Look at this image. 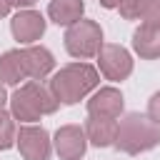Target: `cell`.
Segmentation results:
<instances>
[{
    "label": "cell",
    "instance_id": "1",
    "mask_svg": "<svg viewBox=\"0 0 160 160\" xmlns=\"http://www.w3.org/2000/svg\"><path fill=\"white\" fill-rule=\"evenodd\" d=\"M100 82V72L88 65V62H70L62 65L58 72H52L48 88L52 92V98L62 105H75L82 98H88L90 92L98 90Z\"/></svg>",
    "mask_w": 160,
    "mask_h": 160
},
{
    "label": "cell",
    "instance_id": "2",
    "mask_svg": "<svg viewBox=\"0 0 160 160\" xmlns=\"http://www.w3.org/2000/svg\"><path fill=\"white\" fill-rule=\"evenodd\" d=\"M10 115L25 125L38 122L42 115H52L58 110V100L52 98L50 88L42 85L40 80H28L22 82L10 98Z\"/></svg>",
    "mask_w": 160,
    "mask_h": 160
},
{
    "label": "cell",
    "instance_id": "3",
    "mask_svg": "<svg viewBox=\"0 0 160 160\" xmlns=\"http://www.w3.org/2000/svg\"><path fill=\"white\" fill-rule=\"evenodd\" d=\"M112 145L118 150L128 152V155L148 152V150L160 145V125H155L148 115L128 112L118 122V132H115V142Z\"/></svg>",
    "mask_w": 160,
    "mask_h": 160
},
{
    "label": "cell",
    "instance_id": "4",
    "mask_svg": "<svg viewBox=\"0 0 160 160\" xmlns=\"http://www.w3.org/2000/svg\"><path fill=\"white\" fill-rule=\"evenodd\" d=\"M62 40H65V50L78 60L95 58L100 52V48L105 45L102 42V28L95 20H85V18H80L72 25H68Z\"/></svg>",
    "mask_w": 160,
    "mask_h": 160
},
{
    "label": "cell",
    "instance_id": "5",
    "mask_svg": "<svg viewBox=\"0 0 160 160\" xmlns=\"http://www.w3.org/2000/svg\"><path fill=\"white\" fill-rule=\"evenodd\" d=\"M15 145L25 160H48L52 140L42 125H22L15 135Z\"/></svg>",
    "mask_w": 160,
    "mask_h": 160
},
{
    "label": "cell",
    "instance_id": "6",
    "mask_svg": "<svg viewBox=\"0 0 160 160\" xmlns=\"http://www.w3.org/2000/svg\"><path fill=\"white\" fill-rule=\"evenodd\" d=\"M98 58V68L100 72L118 82V80H125L130 72H132V55L122 48V45H115V42H108L100 48V52L95 55Z\"/></svg>",
    "mask_w": 160,
    "mask_h": 160
},
{
    "label": "cell",
    "instance_id": "7",
    "mask_svg": "<svg viewBox=\"0 0 160 160\" xmlns=\"http://www.w3.org/2000/svg\"><path fill=\"white\" fill-rule=\"evenodd\" d=\"M10 30L20 45H35L45 35V18L35 10H18L10 20Z\"/></svg>",
    "mask_w": 160,
    "mask_h": 160
},
{
    "label": "cell",
    "instance_id": "8",
    "mask_svg": "<svg viewBox=\"0 0 160 160\" xmlns=\"http://www.w3.org/2000/svg\"><path fill=\"white\" fill-rule=\"evenodd\" d=\"M52 148L60 160H80L88 150V138L80 125H62L52 138Z\"/></svg>",
    "mask_w": 160,
    "mask_h": 160
},
{
    "label": "cell",
    "instance_id": "9",
    "mask_svg": "<svg viewBox=\"0 0 160 160\" xmlns=\"http://www.w3.org/2000/svg\"><path fill=\"white\" fill-rule=\"evenodd\" d=\"M122 92L118 88H98L88 100V115L90 118H120L122 115Z\"/></svg>",
    "mask_w": 160,
    "mask_h": 160
},
{
    "label": "cell",
    "instance_id": "10",
    "mask_svg": "<svg viewBox=\"0 0 160 160\" xmlns=\"http://www.w3.org/2000/svg\"><path fill=\"white\" fill-rule=\"evenodd\" d=\"M22 60H25V70H28L30 80H45L55 70V58L42 45H28V48H22Z\"/></svg>",
    "mask_w": 160,
    "mask_h": 160
},
{
    "label": "cell",
    "instance_id": "11",
    "mask_svg": "<svg viewBox=\"0 0 160 160\" xmlns=\"http://www.w3.org/2000/svg\"><path fill=\"white\" fill-rule=\"evenodd\" d=\"M85 138L88 142H92L95 148H108L115 142V132H118V120L110 118H90L85 120Z\"/></svg>",
    "mask_w": 160,
    "mask_h": 160
},
{
    "label": "cell",
    "instance_id": "12",
    "mask_svg": "<svg viewBox=\"0 0 160 160\" xmlns=\"http://www.w3.org/2000/svg\"><path fill=\"white\" fill-rule=\"evenodd\" d=\"M132 50L142 58V60H155L160 58V28L152 25H142L132 32Z\"/></svg>",
    "mask_w": 160,
    "mask_h": 160
},
{
    "label": "cell",
    "instance_id": "13",
    "mask_svg": "<svg viewBox=\"0 0 160 160\" xmlns=\"http://www.w3.org/2000/svg\"><path fill=\"white\" fill-rule=\"evenodd\" d=\"M20 80H28L22 50H8L0 55V82L2 85H20Z\"/></svg>",
    "mask_w": 160,
    "mask_h": 160
},
{
    "label": "cell",
    "instance_id": "14",
    "mask_svg": "<svg viewBox=\"0 0 160 160\" xmlns=\"http://www.w3.org/2000/svg\"><path fill=\"white\" fill-rule=\"evenodd\" d=\"M85 12V2L82 0H50L48 5V18L55 25H72L82 18Z\"/></svg>",
    "mask_w": 160,
    "mask_h": 160
},
{
    "label": "cell",
    "instance_id": "15",
    "mask_svg": "<svg viewBox=\"0 0 160 160\" xmlns=\"http://www.w3.org/2000/svg\"><path fill=\"white\" fill-rule=\"evenodd\" d=\"M15 135H18L15 118L8 110H0V150H10L15 145Z\"/></svg>",
    "mask_w": 160,
    "mask_h": 160
},
{
    "label": "cell",
    "instance_id": "16",
    "mask_svg": "<svg viewBox=\"0 0 160 160\" xmlns=\"http://www.w3.org/2000/svg\"><path fill=\"white\" fill-rule=\"evenodd\" d=\"M140 20H142V25L160 28V0H145L142 12H140Z\"/></svg>",
    "mask_w": 160,
    "mask_h": 160
},
{
    "label": "cell",
    "instance_id": "17",
    "mask_svg": "<svg viewBox=\"0 0 160 160\" xmlns=\"http://www.w3.org/2000/svg\"><path fill=\"white\" fill-rule=\"evenodd\" d=\"M142 5H145V0H120L118 2V10H120V15L125 20H140Z\"/></svg>",
    "mask_w": 160,
    "mask_h": 160
},
{
    "label": "cell",
    "instance_id": "18",
    "mask_svg": "<svg viewBox=\"0 0 160 160\" xmlns=\"http://www.w3.org/2000/svg\"><path fill=\"white\" fill-rule=\"evenodd\" d=\"M148 118H150L155 125H160V90L148 100Z\"/></svg>",
    "mask_w": 160,
    "mask_h": 160
},
{
    "label": "cell",
    "instance_id": "19",
    "mask_svg": "<svg viewBox=\"0 0 160 160\" xmlns=\"http://www.w3.org/2000/svg\"><path fill=\"white\" fill-rule=\"evenodd\" d=\"M10 2V8H18V10H30L38 0H8Z\"/></svg>",
    "mask_w": 160,
    "mask_h": 160
},
{
    "label": "cell",
    "instance_id": "20",
    "mask_svg": "<svg viewBox=\"0 0 160 160\" xmlns=\"http://www.w3.org/2000/svg\"><path fill=\"white\" fill-rule=\"evenodd\" d=\"M5 102H8V92H5V85L0 82V110H5Z\"/></svg>",
    "mask_w": 160,
    "mask_h": 160
},
{
    "label": "cell",
    "instance_id": "21",
    "mask_svg": "<svg viewBox=\"0 0 160 160\" xmlns=\"http://www.w3.org/2000/svg\"><path fill=\"white\" fill-rule=\"evenodd\" d=\"M8 12H10V2L8 0H0V18H5Z\"/></svg>",
    "mask_w": 160,
    "mask_h": 160
},
{
    "label": "cell",
    "instance_id": "22",
    "mask_svg": "<svg viewBox=\"0 0 160 160\" xmlns=\"http://www.w3.org/2000/svg\"><path fill=\"white\" fill-rule=\"evenodd\" d=\"M118 2H120V0H100L102 8H118Z\"/></svg>",
    "mask_w": 160,
    "mask_h": 160
}]
</instances>
